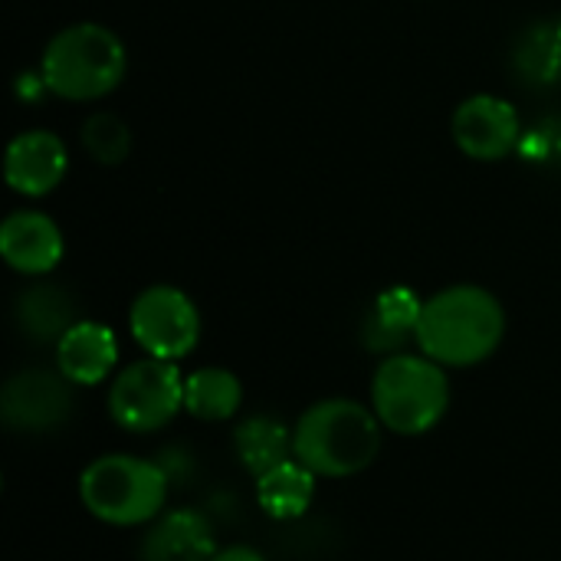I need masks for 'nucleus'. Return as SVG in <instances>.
Masks as SVG:
<instances>
[{"label": "nucleus", "mask_w": 561, "mask_h": 561, "mask_svg": "<svg viewBox=\"0 0 561 561\" xmlns=\"http://www.w3.org/2000/svg\"><path fill=\"white\" fill-rule=\"evenodd\" d=\"M118 365V339L108 325L79 319L56 342V371H62L76 388L102 385Z\"/></svg>", "instance_id": "nucleus-13"}, {"label": "nucleus", "mask_w": 561, "mask_h": 561, "mask_svg": "<svg viewBox=\"0 0 561 561\" xmlns=\"http://www.w3.org/2000/svg\"><path fill=\"white\" fill-rule=\"evenodd\" d=\"M506 335L503 302L483 286H450L424 299L414 342L444 368L486 362Z\"/></svg>", "instance_id": "nucleus-1"}, {"label": "nucleus", "mask_w": 561, "mask_h": 561, "mask_svg": "<svg viewBox=\"0 0 561 561\" xmlns=\"http://www.w3.org/2000/svg\"><path fill=\"white\" fill-rule=\"evenodd\" d=\"M66 164H69V154H66L62 138L46 128H33V131H20L7 145L3 178L16 194L43 197L59 187V181L66 178Z\"/></svg>", "instance_id": "nucleus-10"}, {"label": "nucleus", "mask_w": 561, "mask_h": 561, "mask_svg": "<svg viewBox=\"0 0 561 561\" xmlns=\"http://www.w3.org/2000/svg\"><path fill=\"white\" fill-rule=\"evenodd\" d=\"M450 408V381L444 365L421 355H388L371 378V411L401 437L434 431Z\"/></svg>", "instance_id": "nucleus-5"}, {"label": "nucleus", "mask_w": 561, "mask_h": 561, "mask_svg": "<svg viewBox=\"0 0 561 561\" xmlns=\"http://www.w3.org/2000/svg\"><path fill=\"white\" fill-rule=\"evenodd\" d=\"M13 322L23 339L33 345H56L76 322V299L53 283H36L23 289L13 302Z\"/></svg>", "instance_id": "nucleus-14"}, {"label": "nucleus", "mask_w": 561, "mask_h": 561, "mask_svg": "<svg viewBox=\"0 0 561 561\" xmlns=\"http://www.w3.org/2000/svg\"><path fill=\"white\" fill-rule=\"evenodd\" d=\"M556 26H559V36H561V16H559V23H556Z\"/></svg>", "instance_id": "nucleus-22"}, {"label": "nucleus", "mask_w": 561, "mask_h": 561, "mask_svg": "<svg viewBox=\"0 0 561 561\" xmlns=\"http://www.w3.org/2000/svg\"><path fill=\"white\" fill-rule=\"evenodd\" d=\"M168 486L171 480L161 463L131 454H105L82 470L79 500L92 519L128 529L154 523L164 513Z\"/></svg>", "instance_id": "nucleus-4"}, {"label": "nucleus", "mask_w": 561, "mask_h": 561, "mask_svg": "<svg viewBox=\"0 0 561 561\" xmlns=\"http://www.w3.org/2000/svg\"><path fill=\"white\" fill-rule=\"evenodd\" d=\"M421 309L424 302L417 299L414 289L408 286H391L385 289L368 316H365V325H362V342L371 348V352H381V355H398L408 339L417 335V322H421Z\"/></svg>", "instance_id": "nucleus-15"}, {"label": "nucleus", "mask_w": 561, "mask_h": 561, "mask_svg": "<svg viewBox=\"0 0 561 561\" xmlns=\"http://www.w3.org/2000/svg\"><path fill=\"white\" fill-rule=\"evenodd\" d=\"M82 145L99 164H122L131 151V131L118 115L95 112L82 125Z\"/></svg>", "instance_id": "nucleus-20"}, {"label": "nucleus", "mask_w": 561, "mask_h": 561, "mask_svg": "<svg viewBox=\"0 0 561 561\" xmlns=\"http://www.w3.org/2000/svg\"><path fill=\"white\" fill-rule=\"evenodd\" d=\"M184 408V378L178 362L138 358L122 368L108 388V414L122 431L154 434Z\"/></svg>", "instance_id": "nucleus-6"}, {"label": "nucleus", "mask_w": 561, "mask_h": 561, "mask_svg": "<svg viewBox=\"0 0 561 561\" xmlns=\"http://www.w3.org/2000/svg\"><path fill=\"white\" fill-rule=\"evenodd\" d=\"M125 46L102 23L62 26L43 49L39 82L69 102H92L108 95L125 76Z\"/></svg>", "instance_id": "nucleus-3"}, {"label": "nucleus", "mask_w": 561, "mask_h": 561, "mask_svg": "<svg viewBox=\"0 0 561 561\" xmlns=\"http://www.w3.org/2000/svg\"><path fill=\"white\" fill-rule=\"evenodd\" d=\"M62 230L43 210H13L0 224V256L13 273L46 276L62 260Z\"/></svg>", "instance_id": "nucleus-11"}, {"label": "nucleus", "mask_w": 561, "mask_h": 561, "mask_svg": "<svg viewBox=\"0 0 561 561\" xmlns=\"http://www.w3.org/2000/svg\"><path fill=\"white\" fill-rule=\"evenodd\" d=\"M128 329L138 348L151 358L181 362L197 348L201 312L178 286H148L128 309Z\"/></svg>", "instance_id": "nucleus-7"}, {"label": "nucleus", "mask_w": 561, "mask_h": 561, "mask_svg": "<svg viewBox=\"0 0 561 561\" xmlns=\"http://www.w3.org/2000/svg\"><path fill=\"white\" fill-rule=\"evenodd\" d=\"M233 450L247 473L263 477L266 470L293 460V431L270 414H256L237 424Z\"/></svg>", "instance_id": "nucleus-17"}, {"label": "nucleus", "mask_w": 561, "mask_h": 561, "mask_svg": "<svg viewBox=\"0 0 561 561\" xmlns=\"http://www.w3.org/2000/svg\"><path fill=\"white\" fill-rule=\"evenodd\" d=\"M516 69L533 82H552L561 72V36L559 26H533L523 33L516 46Z\"/></svg>", "instance_id": "nucleus-19"}, {"label": "nucleus", "mask_w": 561, "mask_h": 561, "mask_svg": "<svg viewBox=\"0 0 561 561\" xmlns=\"http://www.w3.org/2000/svg\"><path fill=\"white\" fill-rule=\"evenodd\" d=\"M217 556L214 523L201 510H171L148 523L141 536V561H210Z\"/></svg>", "instance_id": "nucleus-12"}, {"label": "nucleus", "mask_w": 561, "mask_h": 561, "mask_svg": "<svg viewBox=\"0 0 561 561\" xmlns=\"http://www.w3.org/2000/svg\"><path fill=\"white\" fill-rule=\"evenodd\" d=\"M210 561H266L263 552L250 549V546H227V549H217V556Z\"/></svg>", "instance_id": "nucleus-21"}, {"label": "nucleus", "mask_w": 561, "mask_h": 561, "mask_svg": "<svg viewBox=\"0 0 561 561\" xmlns=\"http://www.w3.org/2000/svg\"><path fill=\"white\" fill-rule=\"evenodd\" d=\"M72 381L62 371L23 368L0 391V417L16 434H49L72 417Z\"/></svg>", "instance_id": "nucleus-8"}, {"label": "nucleus", "mask_w": 561, "mask_h": 561, "mask_svg": "<svg viewBox=\"0 0 561 561\" xmlns=\"http://www.w3.org/2000/svg\"><path fill=\"white\" fill-rule=\"evenodd\" d=\"M385 424L352 398H325L302 411L293 427V457L316 477L342 480L368 470L381 450Z\"/></svg>", "instance_id": "nucleus-2"}, {"label": "nucleus", "mask_w": 561, "mask_h": 561, "mask_svg": "<svg viewBox=\"0 0 561 561\" xmlns=\"http://www.w3.org/2000/svg\"><path fill=\"white\" fill-rule=\"evenodd\" d=\"M243 404V385L227 368H197L184 378V411L197 421H230Z\"/></svg>", "instance_id": "nucleus-18"}, {"label": "nucleus", "mask_w": 561, "mask_h": 561, "mask_svg": "<svg viewBox=\"0 0 561 561\" xmlns=\"http://www.w3.org/2000/svg\"><path fill=\"white\" fill-rule=\"evenodd\" d=\"M312 500H316V473L302 467L296 457L256 477V503L270 519L279 523L302 519Z\"/></svg>", "instance_id": "nucleus-16"}, {"label": "nucleus", "mask_w": 561, "mask_h": 561, "mask_svg": "<svg viewBox=\"0 0 561 561\" xmlns=\"http://www.w3.org/2000/svg\"><path fill=\"white\" fill-rule=\"evenodd\" d=\"M519 112L500 95H470L454 112V141L473 161H500L519 145Z\"/></svg>", "instance_id": "nucleus-9"}]
</instances>
